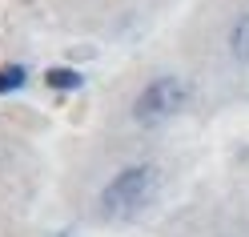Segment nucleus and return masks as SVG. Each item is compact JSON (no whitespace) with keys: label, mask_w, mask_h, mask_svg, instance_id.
<instances>
[{"label":"nucleus","mask_w":249,"mask_h":237,"mask_svg":"<svg viewBox=\"0 0 249 237\" xmlns=\"http://www.w3.org/2000/svg\"><path fill=\"white\" fill-rule=\"evenodd\" d=\"M24 85V69L20 65H4L0 69V92H17Z\"/></svg>","instance_id":"obj_5"},{"label":"nucleus","mask_w":249,"mask_h":237,"mask_svg":"<svg viewBox=\"0 0 249 237\" xmlns=\"http://www.w3.org/2000/svg\"><path fill=\"white\" fill-rule=\"evenodd\" d=\"M157 169L153 165H129V169H121L113 181H108L101 189V213L108 217H133V213H141L145 205L157 197Z\"/></svg>","instance_id":"obj_1"},{"label":"nucleus","mask_w":249,"mask_h":237,"mask_svg":"<svg viewBox=\"0 0 249 237\" xmlns=\"http://www.w3.org/2000/svg\"><path fill=\"white\" fill-rule=\"evenodd\" d=\"M44 81H49L53 89H81V73H72V69H49Z\"/></svg>","instance_id":"obj_4"},{"label":"nucleus","mask_w":249,"mask_h":237,"mask_svg":"<svg viewBox=\"0 0 249 237\" xmlns=\"http://www.w3.org/2000/svg\"><path fill=\"white\" fill-rule=\"evenodd\" d=\"M189 105V85L177 76H157L149 81L133 101V121L137 125H165L169 117H177Z\"/></svg>","instance_id":"obj_2"},{"label":"nucleus","mask_w":249,"mask_h":237,"mask_svg":"<svg viewBox=\"0 0 249 237\" xmlns=\"http://www.w3.org/2000/svg\"><path fill=\"white\" fill-rule=\"evenodd\" d=\"M229 53L249 65V12H245V17L229 28Z\"/></svg>","instance_id":"obj_3"}]
</instances>
